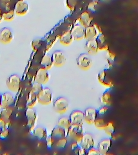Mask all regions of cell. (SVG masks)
I'll list each match as a JSON object with an SVG mask.
<instances>
[{
  "mask_svg": "<svg viewBox=\"0 0 138 155\" xmlns=\"http://www.w3.org/2000/svg\"><path fill=\"white\" fill-rule=\"evenodd\" d=\"M83 134L84 130L83 125H72L67 130L66 137L72 140L73 142H76L80 143Z\"/></svg>",
  "mask_w": 138,
  "mask_h": 155,
  "instance_id": "obj_1",
  "label": "cell"
},
{
  "mask_svg": "<svg viewBox=\"0 0 138 155\" xmlns=\"http://www.w3.org/2000/svg\"><path fill=\"white\" fill-rule=\"evenodd\" d=\"M102 33V29L100 26L95 23L92 25H90L85 28V38L87 40H94V39H96L100 34Z\"/></svg>",
  "mask_w": 138,
  "mask_h": 155,
  "instance_id": "obj_2",
  "label": "cell"
},
{
  "mask_svg": "<svg viewBox=\"0 0 138 155\" xmlns=\"http://www.w3.org/2000/svg\"><path fill=\"white\" fill-rule=\"evenodd\" d=\"M69 103L67 99L64 97H59L57 98L53 103V109L56 113L63 114L69 109Z\"/></svg>",
  "mask_w": 138,
  "mask_h": 155,
  "instance_id": "obj_3",
  "label": "cell"
},
{
  "mask_svg": "<svg viewBox=\"0 0 138 155\" xmlns=\"http://www.w3.org/2000/svg\"><path fill=\"white\" fill-rule=\"evenodd\" d=\"M52 100L51 90L48 87H43L40 93L37 94L38 103L41 105H49Z\"/></svg>",
  "mask_w": 138,
  "mask_h": 155,
  "instance_id": "obj_4",
  "label": "cell"
},
{
  "mask_svg": "<svg viewBox=\"0 0 138 155\" xmlns=\"http://www.w3.org/2000/svg\"><path fill=\"white\" fill-rule=\"evenodd\" d=\"M98 80L99 84L107 89H112L114 85V81L106 70H103L98 74Z\"/></svg>",
  "mask_w": 138,
  "mask_h": 155,
  "instance_id": "obj_5",
  "label": "cell"
},
{
  "mask_svg": "<svg viewBox=\"0 0 138 155\" xmlns=\"http://www.w3.org/2000/svg\"><path fill=\"white\" fill-rule=\"evenodd\" d=\"M26 117L28 120L27 126L28 127V129L32 131L34 130L35 129V124L37 120V113L36 111L32 108L28 107V109L26 110L25 112Z\"/></svg>",
  "mask_w": 138,
  "mask_h": 155,
  "instance_id": "obj_6",
  "label": "cell"
},
{
  "mask_svg": "<svg viewBox=\"0 0 138 155\" xmlns=\"http://www.w3.org/2000/svg\"><path fill=\"white\" fill-rule=\"evenodd\" d=\"M77 64L81 69H88L92 65V59L86 53L81 54L77 58Z\"/></svg>",
  "mask_w": 138,
  "mask_h": 155,
  "instance_id": "obj_7",
  "label": "cell"
},
{
  "mask_svg": "<svg viewBox=\"0 0 138 155\" xmlns=\"http://www.w3.org/2000/svg\"><path fill=\"white\" fill-rule=\"evenodd\" d=\"M69 118L72 125H83L84 120V112L79 110H73L69 116Z\"/></svg>",
  "mask_w": 138,
  "mask_h": 155,
  "instance_id": "obj_8",
  "label": "cell"
},
{
  "mask_svg": "<svg viewBox=\"0 0 138 155\" xmlns=\"http://www.w3.org/2000/svg\"><path fill=\"white\" fill-rule=\"evenodd\" d=\"M21 79L17 74H12L8 78L7 80V86L8 88L14 91L17 92L20 88Z\"/></svg>",
  "mask_w": 138,
  "mask_h": 155,
  "instance_id": "obj_9",
  "label": "cell"
},
{
  "mask_svg": "<svg viewBox=\"0 0 138 155\" xmlns=\"http://www.w3.org/2000/svg\"><path fill=\"white\" fill-rule=\"evenodd\" d=\"M98 116V110L94 107H88L84 111L85 122L89 125L94 124Z\"/></svg>",
  "mask_w": 138,
  "mask_h": 155,
  "instance_id": "obj_10",
  "label": "cell"
},
{
  "mask_svg": "<svg viewBox=\"0 0 138 155\" xmlns=\"http://www.w3.org/2000/svg\"><path fill=\"white\" fill-rule=\"evenodd\" d=\"M50 79V76L48 71L43 68H40L36 72L35 76V81L41 85L47 84Z\"/></svg>",
  "mask_w": 138,
  "mask_h": 155,
  "instance_id": "obj_11",
  "label": "cell"
},
{
  "mask_svg": "<svg viewBox=\"0 0 138 155\" xmlns=\"http://www.w3.org/2000/svg\"><path fill=\"white\" fill-rule=\"evenodd\" d=\"M85 28L80 24H75L70 31L71 35L73 36L74 40L79 41L85 38Z\"/></svg>",
  "mask_w": 138,
  "mask_h": 155,
  "instance_id": "obj_12",
  "label": "cell"
},
{
  "mask_svg": "<svg viewBox=\"0 0 138 155\" xmlns=\"http://www.w3.org/2000/svg\"><path fill=\"white\" fill-rule=\"evenodd\" d=\"M53 64L56 67L63 66L66 62V57L61 51H56L52 54Z\"/></svg>",
  "mask_w": 138,
  "mask_h": 155,
  "instance_id": "obj_13",
  "label": "cell"
},
{
  "mask_svg": "<svg viewBox=\"0 0 138 155\" xmlns=\"http://www.w3.org/2000/svg\"><path fill=\"white\" fill-rule=\"evenodd\" d=\"M79 144L87 151L93 147L94 146V140L92 135L90 133H84Z\"/></svg>",
  "mask_w": 138,
  "mask_h": 155,
  "instance_id": "obj_14",
  "label": "cell"
},
{
  "mask_svg": "<svg viewBox=\"0 0 138 155\" xmlns=\"http://www.w3.org/2000/svg\"><path fill=\"white\" fill-rule=\"evenodd\" d=\"M13 39V34L9 28L4 27L0 30V42L3 43H10Z\"/></svg>",
  "mask_w": 138,
  "mask_h": 155,
  "instance_id": "obj_15",
  "label": "cell"
},
{
  "mask_svg": "<svg viewBox=\"0 0 138 155\" xmlns=\"http://www.w3.org/2000/svg\"><path fill=\"white\" fill-rule=\"evenodd\" d=\"M112 145V140L111 138H104L99 142L98 149L100 154H107L110 150Z\"/></svg>",
  "mask_w": 138,
  "mask_h": 155,
  "instance_id": "obj_16",
  "label": "cell"
},
{
  "mask_svg": "<svg viewBox=\"0 0 138 155\" xmlns=\"http://www.w3.org/2000/svg\"><path fill=\"white\" fill-rule=\"evenodd\" d=\"M14 102V96L10 93L1 94V107L2 108L11 107Z\"/></svg>",
  "mask_w": 138,
  "mask_h": 155,
  "instance_id": "obj_17",
  "label": "cell"
},
{
  "mask_svg": "<svg viewBox=\"0 0 138 155\" xmlns=\"http://www.w3.org/2000/svg\"><path fill=\"white\" fill-rule=\"evenodd\" d=\"M28 3L23 1H19L16 3L14 11L17 15L23 16L26 14L28 12Z\"/></svg>",
  "mask_w": 138,
  "mask_h": 155,
  "instance_id": "obj_18",
  "label": "cell"
},
{
  "mask_svg": "<svg viewBox=\"0 0 138 155\" xmlns=\"http://www.w3.org/2000/svg\"><path fill=\"white\" fill-rule=\"evenodd\" d=\"M93 20V18L90 16L88 11H85L81 14L79 18V22L80 25H82L85 28L90 25Z\"/></svg>",
  "mask_w": 138,
  "mask_h": 155,
  "instance_id": "obj_19",
  "label": "cell"
},
{
  "mask_svg": "<svg viewBox=\"0 0 138 155\" xmlns=\"http://www.w3.org/2000/svg\"><path fill=\"white\" fill-rule=\"evenodd\" d=\"M98 48L99 46L96 39L87 40L85 44V48L90 54H96L99 51Z\"/></svg>",
  "mask_w": 138,
  "mask_h": 155,
  "instance_id": "obj_20",
  "label": "cell"
},
{
  "mask_svg": "<svg viewBox=\"0 0 138 155\" xmlns=\"http://www.w3.org/2000/svg\"><path fill=\"white\" fill-rule=\"evenodd\" d=\"M52 137H53L55 140H58L61 138L66 137L67 136V131L63 128L59 127V126H57V127H54L52 129L51 134Z\"/></svg>",
  "mask_w": 138,
  "mask_h": 155,
  "instance_id": "obj_21",
  "label": "cell"
},
{
  "mask_svg": "<svg viewBox=\"0 0 138 155\" xmlns=\"http://www.w3.org/2000/svg\"><path fill=\"white\" fill-rule=\"evenodd\" d=\"M74 38L71 35L70 31H66L65 33H63L62 35L60 36L59 41L61 44L65 46H68L70 45L74 41Z\"/></svg>",
  "mask_w": 138,
  "mask_h": 155,
  "instance_id": "obj_22",
  "label": "cell"
},
{
  "mask_svg": "<svg viewBox=\"0 0 138 155\" xmlns=\"http://www.w3.org/2000/svg\"><path fill=\"white\" fill-rule=\"evenodd\" d=\"M53 65L54 64L53 61H52V55L50 54H45V56H43L40 61L41 67L47 70L50 69Z\"/></svg>",
  "mask_w": 138,
  "mask_h": 155,
  "instance_id": "obj_23",
  "label": "cell"
},
{
  "mask_svg": "<svg viewBox=\"0 0 138 155\" xmlns=\"http://www.w3.org/2000/svg\"><path fill=\"white\" fill-rule=\"evenodd\" d=\"M12 112L13 110L11 107H3L0 111V118H2L4 121H5L7 124H8L10 123V117Z\"/></svg>",
  "mask_w": 138,
  "mask_h": 155,
  "instance_id": "obj_24",
  "label": "cell"
},
{
  "mask_svg": "<svg viewBox=\"0 0 138 155\" xmlns=\"http://www.w3.org/2000/svg\"><path fill=\"white\" fill-rule=\"evenodd\" d=\"M33 135L40 140H45L47 136V132L45 128L43 127H37L33 130Z\"/></svg>",
  "mask_w": 138,
  "mask_h": 155,
  "instance_id": "obj_25",
  "label": "cell"
},
{
  "mask_svg": "<svg viewBox=\"0 0 138 155\" xmlns=\"http://www.w3.org/2000/svg\"><path fill=\"white\" fill-rule=\"evenodd\" d=\"M100 102L103 105L110 106L112 104V96L110 91H106L102 94L100 98Z\"/></svg>",
  "mask_w": 138,
  "mask_h": 155,
  "instance_id": "obj_26",
  "label": "cell"
},
{
  "mask_svg": "<svg viewBox=\"0 0 138 155\" xmlns=\"http://www.w3.org/2000/svg\"><path fill=\"white\" fill-rule=\"evenodd\" d=\"M58 125L61 127L63 128L66 130V131H67L70 126L72 125V124H71L69 117L63 116V117H61L59 119L58 122Z\"/></svg>",
  "mask_w": 138,
  "mask_h": 155,
  "instance_id": "obj_27",
  "label": "cell"
},
{
  "mask_svg": "<svg viewBox=\"0 0 138 155\" xmlns=\"http://www.w3.org/2000/svg\"><path fill=\"white\" fill-rule=\"evenodd\" d=\"M38 102L37 101V96L33 93L32 92L30 91L29 94H28L27 100V107H30L32 108L36 103Z\"/></svg>",
  "mask_w": 138,
  "mask_h": 155,
  "instance_id": "obj_28",
  "label": "cell"
},
{
  "mask_svg": "<svg viewBox=\"0 0 138 155\" xmlns=\"http://www.w3.org/2000/svg\"><path fill=\"white\" fill-rule=\"evenodd\" d=\"M104 130L108 136L111 137L116 131V126L115 124H114V122H112V121H110V122H107V125L104 129Z\"/></svg>",
  "mask_w": 138,
  "mask_h": 155,
  "instance_id": "obj_29",
  "label": "cell"
},
{
  "mask_svg": "<svg viewBox=\"0 0 138 155\" xmlns=\"http://www.w3.org/2000/svg\"><path fill=\"white\" fill-rule=\"evenodd\" d=\"M107 123L105 122V120L102 118H99L98 116V117L96 120H95L94 124L95 125V127L97 129L100 130H104V127H105V126L107 125Z\"/></svg>",
  "mask_w": 138,
  "mask_h": 155,
  "instance_id": "obj_30",
  "label": "cell"
},
{
  "mask_svg": "<svg viewBox=\"0 0 138 155\" xmlns=\"http://www.w3.org/2000/svg\"><path fill=\"white\" fill-rule=\"evenodd\" d=\"M67 143H68V139L66 138V137L64 138H61L57 140V142L56 143V146L58 148L63 149L66 147Z\"/></svg>",
  "mask_w": 138,
  "mask_h": 155,
  "instance_id": "obj_31",
  "label": "cell"
},
{
  "mask_svg": "<svg viewBox=\"0 0 138 155\" xmlns=\"http://www.w3.org/2000/svg\"><path fill=\"white\" fill-rule=\"evenodd\" d=\"M15 11L14 10H12V11H9L8 12L3 13V18L5 21H11L14 19V16H15Z\"/></svg>",
  "mask_w": 138,
  "mask_h": 155,
  "instance_id": "obj_32",
  "label": "cell"
},
{
  "mask_svg": "<svg viewBox=\"0 0 138 155\" xmlns=\"http://www.w3.org/2000/svg\"><path fill=\"white\" fill-rule=\"evenodd\" d=\"M43 85L39 83H37V82H35V83L32 85L30 91L33 93H34L37 96V94L40 93L41 91L43 89Z\"/></svg>",
  "mask_w": 138,
  "mask_h": 155,
  "instance_id": "obj_33",
  "label": "cell"
},
{
  "mask_svg": "<svg viewBox=\"0 0 138 155\" xmlns=\"http://www.w3.org/2000/svg\"><path fill=\"white\" fill-rule=\"evenodd\" d=\"M41 44H42V40L40 38H37V39H36V40L32 41V42L31 43V45H32L33 50H34V51H37L38 50V48L41 47Z\"/></svg>",
  "mask_w": 138,
  "mask_h": 155,
  "instance_id": "obj_34",
  "label": "cell"
},
{
  "mask_svg": "<svg viewBox=\"0 0 138 155\" xmlns=\"http://www.w3.org/2000/svg\"><path fill=\"white\" fill-rule=\"evenodd\" d=\"M107 60L108 62H112L113 63L114 61L116 60V54L115 52H114L110 50H108L107 51Z\"/></svg>",
  "mask_w": 138,
  "mask_h": 155,
  "instance_id": "obj_35",
  "label": "cell"
},
{
  "mask_svg": "<svg viewBox=\"0 0 138 155\" xmlns=\"http://www.w3.org/2000/svg\"><path fill=\"white\" fill-rule=\"evenodd\" d=\"M96 40L98 41V46L99 47H102L104 45H106V40H105V37H104V35H103V34H100L99 35L98 38H96Z\"/></svg>",
  "mask_w": 138,
  "mask_h": 155,
  "instance_id": "obj_36",
  "label": "cell"
},
{
  "mask_svg": "<svg viewBox=\"0 0 138 155\" xmlns=\"http://www.w3.org/2000/svg\"><path fill=\"white\" fill-rule=\"evenodd\" d=\"M77 3L78 0H66V6L71 11H73L77 5Z\"/></svg>",
  "mask_w": 138,
  "mask_h": 155,
  "instance_id": "obj_37",
  "label": "cell"
},
{
  "mask_svg": "<svg viewBox=\"0 0 138 155\" xmlns=\"http://www.w3.org/2000/svg\"><path fill=\"white\" fill-rule=\"evenodd\" d=\"M46 140V143H47V146L48 148H51L53 147V145H54L55 143V139L52 137V136H49V137H47V138L45 139Z\"/></svg>",
  "mask_w": 138,
  "mask_h": 155,
  "instance_id": "obj_38",
  "label": "cell"
},
{
  "mask_svg": "<svg viewBox=\"0 0 138 155\" xmlns=\"http://www.w3.org/2000/svg\"><path fill=\"white\" fill-rule=\"evenodd\" d=\"M98 2L93 1L92 2H90L87 7V9L90 12H95L97 10Z\"/></svg>",
  "mask_w": 138,
  "mask_h": 155,
  "instance_id": "obj_39",
  "label": "cell"
},
{
  "mask_svg": "<svg viewBox=\"0 0 138 155\" xmlns=\"http://www.w3.org/2000/svg\"><path fill=\"white\" fill-rule=\"evenodd\" d=\"M87 154L88 155H99V154H100V153H99L98 148L96 149V148H94L93 147L88 150L87 152Z\"/></svg>",
  "mask_w": 138,
  "mask_h": 155,
  "instance_id": "obj_40",
  "label": "cell"
},
{
  "mask_svg": "<svg viewBox=\"0 0 138 155\" xmlns=\"http://www.w3.org/2000/svg\"><path fill=\"white\" fill-rule=\"evenodd\" d=\"M108 110V106L103 105L102 107H101L98 110V115H103L107 112Z\"/></svg>",
  "mask_w": 138,
  "mask_h": 155,
  "instance_id": "obj_41",
  "label": "cell"
},
{
  "mask_svg": "<svg viewBox=\"0 0 138 155\" xmlns=\"http://www.w3.org/2000/svg\"><path fill=\"white\" fill-rule=\"evenodd\" d=\"M87 151L86 149H85L83 147L79 145V147H78V149L76 150V151L74 152L75 154H78L79 155H84L87 154Z\"/></svg>",
  "mask_w": 138,
  "mask_h": 155,
  "instance_id": "obj_42",
  "label": "cell"
},
{
  "mask_svg": "<svg viewBox=\"0 0 138 155\" xmlns=\"http://www.w3.org/2000/svg\"><path fill=\"white\" fill-rule=\"evenodd\" d=\"M6 128H7V124L5 122V121H4L2 118H0V133Z\"/></svg>",
  "mask_w": 138,
  "mask_h": 155,
  "instance_id": "obj_43",
  "label": "cell"
},
{
  "mask_svg": "<svg viewBox=\"0 0 138 155\" xmlns=\"http://www.w3.org/2000/svg\"><path fill=\"white\" fill-rule=\"evenodd\" d=\"M9 133V130L8 128H6L5 129H4L3 131L0 133V139H5L6 138Z\"/></svg>",
  "mask_w": 138,
  "mask_h": 155,
  "instance_id": "obj_44",
  "label": "cell"
},
{
  "mask_svg": "<svg viewBox=\"0 0 138 155\" xmlns=\"http://www.w3.org/2000/svg\"><path fill=\"white\" fill-rule=\"evenodd\" d=\"M79 143H78V142H73V143H72V144H71V145H70L71 149H72L73 151L75 152V151H76V150H77V149H78V147H79L80 145H79Z\"/></svg>",
  "mask_w": 138,
  "mask_h": 155,
  "instance_id": "obj_45",
  "label": "cell"
},
{
  "mask_svg": "<svg viewBox=\"0 0 138 155\" xmlns=\"http://www.w3.org/2000/svg\"><path fill=\"white\" fill-rule=\"evenodd\" d=\"M108 49H109V48H108V45L107 44L104 45H103V46H102V47H99V48H98V50H99V51H105V52H107Z\"/></svg>",
  "mask_w": 138,
  "mask_h": 155,
  "instance_id": "obj_46",
  "label": "cell"
},
{
  "mask_svg": "<svg viewBox=\"0 0 138 155\" xmlns=\"http://www.w3.org/2000/svg\"><path fill=\"white\" fill-rule=\"evenodd\" d=\"M2 19H3V13L2 12V10L0 9V21L2 20Z\"/></svg>",
  "mask_w": 138,
  "mask_h": 155,
  "instance_id": "obj_47",
  "label": "cell"
},
{
  "mask_svg": "<svg viewBox=\"0 0 138 155\" xmlns=\"http://www.w3.org/2000/svg\"><path fill=\"white\" fill-rule=\"evenodd\" d=\"M93 1L96 2H100V1H103V0H93Z\"/></svg>",
  "mask_w": 138,
  "mask_h": 155,
  "instance_id": "obj_48",
  "label": "cell"
},
{
  "mask_svg": "<svg viewBox=\"0 0 138 155\" xmlns=\"http://www.w3.org/2000/svg\"><path fill=\"white\" fill-rule=\"evenodd\" d=\"M0 107H1V94H0Z\"/></svg>",
  "mask_w": 138,
  "mask_h": 155,
  "instance_id": "obj_49",
  "label": "cell"
},
{
  "mask_svg": "<svg viewBox=\"0 0 138 155\" xmlns=\"http://www.w3.org/2000/svg\"><path fill=\"white\" fill-rule=\"evenodd\" d=\"M2 150V145H1V143H0V151Z\"/></svg>",
  "mask_w": 138,
  "mask_h": 155,
  "instance_id": "obj_50",
  "label": "cell"
}]
</instances>
